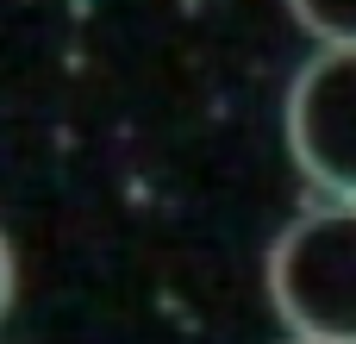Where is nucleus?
Returning a JSON list of instances; mask_svg holds the SVG:
<instances>
[{
	"instance_id": "f257e3e1",
	"label": "nucleus",
	"mask_w": 356,
	"mask_h": 344,
	"mask_svg": "<svg viewBox=\"0 0 356 344\" xmlns=\"http://www.w3.org/2000/svg\"><path fill=\"white\" fill-rule=\"evenodd\" d=\"M263 276L294 338L356 344V201H319L288 219Z\"/></svg>"
},
{
	"instance_id": "f03ea898",
	"label": "nucleus",
	"mask_w": 356,
	"mask_h": 344,
	"mask_svg": "<svg viewBox=\"0 0 356 344\" xmlns=\"http://www.w3.org/2000/svg\"><path fill=\"white\" fill-rule=\"evenodd\" d=\"M288 150L325 201H356V44H325L294 75Z\"/></svg>"
},
{
	"instance_id": "7ed1b4c3",
	"label": "nucleus",
	"mask_w": 356,
	"mask_h": 344,
	"mask_svg": "<svg viewBox=\"0 0 356 344\" xmlns=\"http://www.w3.org/2000/svg\"><path fill=\"white\" fill-rule=\"evenodd\" d=\"M319 44H356V0H288Z\"/></svg>"
},
{
	"instance_id": "20e7f679",
	"label": "nucleus",
	"mask_w": 356,
	"mask_h": 344,
	"mask_svg": "<svg viewBox=\"0 0 356 344\" xmlns=\"http://www.w3.org/2000/svg\"><path fill=\"white\" fill-rule=\"evenodd\" d=\"M6 307H13V244L0 232V320H6Z\"/></svg>"
},
{
	"instance_id": "39448f33",
	"label": "nucleus",
	"mask_w": 356,
	"mask_h": 344,
	"mask_svg": "<svg viewBox=\"0 0 356 344\" xmlns=\"http://www.w3.org/2000/svg\"><path fill=\"white\" fill-rule=\"evenodd\" d=\"M288 344H313V338H288Z\"/></svg>"
}]
</instances>
